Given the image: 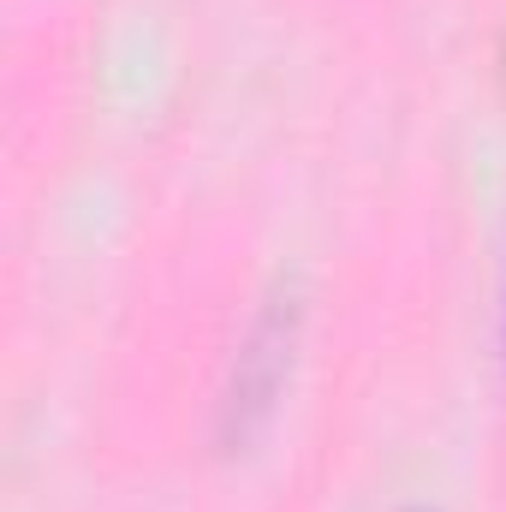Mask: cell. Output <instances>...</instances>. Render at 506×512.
<instances>
[{
    "label": "cell",
    "mask_w": 506,
    "mask_h": 512,
    "mask_svg": "<svg viewBox=\"0 0 506 512\" xmlns=\"http://www.w3.org/2000/svg\"><path fill=\"white\" fill-rule=\"evenodd\" d=\"M292 346H298V298L274 292L256 310L251 334L239 340L233 376H227V393H221V447L227 453L251 447L256 429L274 417V399H280L286 370H292Z\"/></svg>",
    "instance_id": "1"
}]
</instances>
